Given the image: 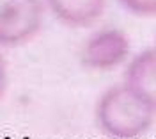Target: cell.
I'll list each match as a JSON object with an SVG mask.
<instances>
[{
  "label": "cell",
  "instance_id": "1",
  "mask_svg": "<svg viewBox=\"0 0 156 139\" xmlns=\"http://www.w3.org/2000/svg\"><path fill=\"white\" fill-rule=\"evenodd\" d=\"M156 114L124 82L99 95L94 105L98 129L110 139H140L154 125Z\"/></svg>",
  "mask_w": 156,
  "mask_h": 139
},
{
  "label": "cell",
  "instance_id": "2",
  "mask_svg": "<svg viewBox=\"0 0 156 139\" xmlns=\"http://www.w3.org/2000/svg\"><path fill=\"white\" fill-rule=\"evenodd\" d=\"M43 0H0V47H20L34 39L44 25Z\"/></svg>",
  "mask_w": 156,
  "mask_h": 139
},
{
  "label": "cell",
  "instance_id": "3",
  "mask_svg": "<svg viewBox=\"0 0 156 139\" xmlns=\"http://www.w3.org/2000/svg\"><path fill=\"white\" fill-rule=\"evenodd\" d=\"M131 59V41L124 30L101 27L89 34L80 48L82 66L92 71H112Z\"/></svg>",
  "mask_w": 156,
  "mask_h": 139
},
{
  "label": "cell",
  "instance_id": "4",
  "mask_svg": "<svg viewBox=\"0 0 156 139\" xmlns=\"http://www.w3.org/2000/svg\"><path fill=\"white\" fill-rule=\"evenodd\" d=\"M122 82L156 114V47H147L131 55Z\"/></svg>",
  "mask_w": 156,
  "mask_h": 139
},
{
  "label": "cell",
  "instance_id": "5",
  "mask_svg": "<svg viewBox=\"0 0 156 139\" xmlns=\"http://www.w3.org/2000/svg\"><path fill=\"white\" fill-rule=\"evenodd\" d=\"M50 14L69 29H89L107 11L108 0H43Z\"/></svg>",
  "mask_w": 156,
  "mask_h": 139
},
{
  "label": "cell",
  "instance_id": "6",
  "mask_svg": "<svg viewBox=\"0 0 156 139\" xmlns=\"http://www.w3.org/2000/svg\"><path fill=\"white\" fill-rule=\"evenodd\" d=\"M117 4L133 16L140 18L156 16V0H117Z\"/></svg>",
  "mask_w": 156,
  "mask_h": 139
},
{
  "label": "cell",
  "instance_id": "7",
  "mask_svg": "<svg viewBox=\"0 0 156 139\" xmlns=\"http://www.w3.org/2000/svg\"><path fill=\"white\" fill-rule=\"evenodd\" d=\"M9 86V70H7V62L4 59V55L0 54V100L5 95Z\"/></svg>",
  "mask_w": 156,
  "mask_h": 139
},
{
  "label": "cell",
  "instance_id": "8",
  "mask_svg": "<svg viewBox=\"0 0 156 139\" xmlns=\"http://www.w3.org/2000/svg\"><path fill=\"white\" fill-rule=\"evenodd\" d=\"M154 47H156V45H154Z\"/></svg>",
  "mask_w": 156,
  "mask_h": 139
}]
</instances>
